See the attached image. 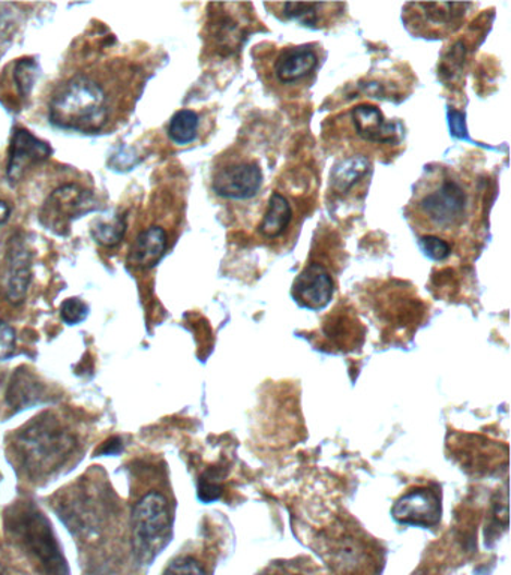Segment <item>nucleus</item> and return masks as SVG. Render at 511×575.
<instances>
[{
    "mask_svg": "<svg viewBox=\"0 0 511 575\" xmlns=\"http://www.w3.org/2000/svg\"><path fill=\"white\" fill-rule=\"evenodd\" d=\"M133 551L138 563L149 565L171 541L173 511L169 498L151 490L135 503L131 515Z\"/></svg>",
    "mask_w": 511,
    "mask_h": 575,
    "instance_id": "5",
    "label": "nucleus"
},
{
    "mask_svg": "<svg viewBox=\"0 0 511 575\" xmlns=\"http://www.w3.org/2000/svg\"><path fill=\"white\" fill-rule=\"evenodd\" d=\"M294 211L290 199L281 192H273L267 203L265 216L258 225V234L266 240L281 238L293 223Z\"/></svg>",
    "mask_w": 511,
    "mask_h": 575,
    "instance_id": "20",
    "label": "nucleus"
},
{
    "mask_svg": "<svg viewBox=\"0 0 511 575\" xmlns=\"http://www.w3.org/2000/svg\"><path fill=\"white\" fill-rule=\"evenodd\" d=\"M39 74L38 63L34 59H20L14 66V83L17 87L19 95L22 98H29L32 89H34L35 82H37Z\"/></svg>",
    "mask_w": 511,
    "mask_h": 575,
    "instance_id": "23",
    "label": "nucleus"
},
{
    "mask_svg": "<svg viewBox=\"0 0 511 575\" xmlns=\"http://www.w3.org/2000/svg\"><path fill=\"white\" fill-rule=\"evenodd\" d=\"M421 243L423 250L434 261H445L451 255V247L449 240L438 237V235H422Z\"/></svg>",
    "mask_w": 511,
    "mask_h": 575,
    "instance_id": "25",
    "label": "nucleus"
},
{
    "mask_svg": "<svg viewBox=\"0 0 511 575\" xmlns=\"http://www.w3.org/2000/svg\"><path fill=\"white\" fill-rule=\"evenodd\" d=\"M265 174L258 159L242 154L223 156L211 174V189L227 201H250L261 192Z\"/></svg>",
    "mask_w": 511,
    "mask_h": 575,
    "instance_id": "8",
    "label": "nucleus"
},
{
    "mask_svg": "<svg viewBox=\"0 0 511 575\" xmlns=\"http://www.w3.org/2000/svg\"><path fill=\"white\" fill-rule=\"evenodd\" d=\"M92 237L98 245L104 247H114L122 242L126 233L125 216L114 215L111 218H99L92 223Z\"/></svg>",
    "mask_w": 511,
    "mask_h": 575,
    "instance_id": "22",
    "label": "nucleus"
},
{
    "mask_svg": "<svg viewBox=\"0 0 511 575\" xmlns=\"http://www.w3.org/2000/svg\"><path fill=\"white\" fill-rule=\"evenodd\" d=\"M167 247H169L167 231L162 227H149L135 238L130 255H127V262L135 269H154L166 255Z\"/></svg>",
    "mask_w": 511,
    "mask_h": 575,
    "instance_id": "17",
    "label": "nucleus"
},
{
    "mask_svg": "<svg viewBox=\"0 0 511 575\" xmlns=\"http://www.w3.org/2000/svg\"><path fill=\"white\" fill-rule=\"evenodd\" d=\"M17 346V335L10 323L0 319V362H7L13 357Z\"/></svg>",
    "mask_w": 511,
    "mask_h": 575,
    "instance_id": "27",
    "label": "nucleus"
},
{
    "mask_svg": "<svg viewBox=\"0 0 511 575\" xmlns=\"http://www.w3.org/2000/svg\"><path fill=\"white\" fill-rule=\"evenodd\" d=\"M267 10L273 11L279 20L299 22L303 26L319 27L330 26L338 15L342 14V3H266Z\"/></svg>",
    "mask_w": 511,
    "mask_h": 575,
    "instance_id": "16",
    "label": "nucleus"
},
{
    "mask_svg": "<svg viewBox=\"0 0 511 575\" xmlns=\"http://www.w3.org/2000/svg\"><path fill=\"white\" fill-rule=\"evenodd\" d=\"M370 171V161L366 155L345 156L333 167L330 173L331 191L338 195H350L354 187L361 185Z\"/></svg>",
    "mask_w": 511,
    "mask_h": 575,
    "instance_id": "19",
    "label": "nucleus"
},
{
    "mask_svg": "<svg viewBox=\"0 0 511 575\" xmlns=\"http://www.w3.org/2000/svg\"><path fill=\"white\" fill-rule=\"evenodd\" d=\"M99 210L94 192L77 183L59 186L49 195L39 211V222L56 235H68L77 219Z\"/></svg>",
    "mask_w": 511,
    "mask_h": 575,
    "instance_id": "9",
    "label": "nucleus"
},
{
    "mask_svg": "<svg viewBox=\"0 0 511 575\" xmlns=\"http://www.w3.org/2000/svg\"><path fill=\"white\" fill-rule=\"evenodd\" d=\"M7 515L8 529L13 530L14 538L19 539L50 573L61 575L65 562L62 561L61 550L46 515L39 513L34 505L15 506Z\"/></svg>",
    "mask_w": 511,
    "mask_h": 575,
    "instance_id": "7",
    "label": "nucleus"
},
{
    "mask_svg": "<svg viewBox=\"0 0 511 575\" xmlns=\"http://www.w3.org/2000/svg\"><path fill=\"white\" fill-rule=\"evenodd\" d=\"M77 438L54 417L42 414L15 435L13 451L23 473L32 481L50 478L73 457Z\"/></svg>",
    "mask_w": 511,
    "mask_h": 575,
    "instance_id": "2",
    "label": "nucleus"
},
{
    "mask_svg": "<svg viewBox=\"0 0 511 575\" xmlns=\"http://www.w3.org/2000/svg\"><path fill=\"white\" fill-rule=\"evenodd\" d=\"M11 207L10 204L0 199V227L5 225L10 221Z\"/></svg>",
    "mask_w": 511,
    "mask_h": 575,
    "instance_id": "30",
    "label": "nucleus"
},
{
    "mask_svg": "<svg viewBox=\"0 0 511 575\" xmlns=\"http://www.w3.org/2000/svg\"><path fill=\"white\" fill-rule=\"evenodd\" d=\"M319 551L337 575H377L378 550L361 527L339 521L319 538Z\"/></svg>",
    "mask_w": 511,
    "mask_h": 575,
    "instance_id": "4",
    "label": "nucleus"
},
{
    "mask_svg": "<svg viewBox=\"0 0 511 575\" xmlns=\"http://www.w3.org/2000/svg\"><path fill=\"white\" fill-rule=\"evenodd\" d=\"M333 291L330 271L319 262L307 264L293 283L295 302L311 310L325 309L333 297Z\"/></svg>",
    "mask_w": 511,
    "mask_h": 575,
    "instance_id": "14",
    "label": "nucleus"
},
{
    "mask_svg": "<svg viewBox=\"0 0 511 575\" xmlns=\"http://www.w3.org/2000/svg\"><path fill=\"white\" fill-rule=\"evenodd\" d=\"M471 7V3H409L403 19L414 35L439 38L457 32Z\"/></svg>",
    "mask_w": 511,
    "mask_h": 575,
    "instance_id": "10",
    "label": "nucleus"
},
{
    "mask_svg": "<svg viewBox=\"0 0 511 575\" xmlns=\"http://www.w3.org/2000/svg\"><path fill=\"white\" fill-rule=\"evenodd\" d=\"M351 139L369 147H391L399 143V132L394 123L387 122L378 107L362 103L349 113Z\"/></svg>",
    "mask_w": 511,
    "mask_h": 575,
    "instance_id": "12",
    "label": "nucleus"
},
{
    "mask_svg": "<svg viewBox=\"0 0 511 575\" xmlns=\"http://www.w3.org/2000/svg\"><path fill=\"white\" fill-rule=\"evenodd\" d=\"M162 575H207L206 566L194 556H179L167 566Z\"/></svg>",
    "mask_w": 511,
    "mask_h": 575,
    "instance_id": "26",
    "label": "nucleus"
},
{
    "mask_svg": "<svg viewBox=\"0 0 511 575\" xmlns=\"http://www.w3.org/2000/svg\"><path fill=\"white\" fill-rule=\"evenodd\" d=\"M474 210L470 183L458 171L439 167L427 171L415 186L409 218L423 235L450 237L469 225Z\"/></svg>",
    "mask_w": 511,
    "mask_h": 575,
    "instance_id": "1",
    "label": "nucleus"
},
{
    "mask_svg": "<svg viewBox=\"0 0 511 575\" xmlns=\"http://www.w3.org/2000/svg\"><path fill=\"white\" fill-rule=\"evenodd\" d=\"M199 115L194 110H179L169 123V138L178 146H187L198 137Z\"/></svg>",
    "mask_w": 511,
    "mask_h": 575,
    "instance_id": "21",
    "label": "nucleus"
},
{
    "mask_svg": "<svg viewBox=\"0 0 511 575\" xmlns=\"http://www.w3.org/2000/svg\"><path fill=\"white\" fill-rule=\"evenodd\" d=\"M53 149L49 143L35 137L31 131L17 127L11 138L8 151L7 178L11 183H17L29 173L32 168L49 161Z\"/></svg>",
    "mask_w": 511,
    "mask_h": 575,
    "instance_id": "13",
    "label": "nucleus"
},
{
    "mask_svg": "<svg viewBox=\"0 0 511 575\" xmlns=\"http://www.w3.org/2000/svg\"><path fill=\"white\" fill-rule=\"evenodd\" d=\"M441 502L437 485L413 486L391 506V515L401 525L435 527L441 522Z\"/></svg>",
    "mask_w": 511,
    "mask_h": 575,
    "instance_id": "11",
    "label": "nucleus"
},
{
    "mask_svg": "<svg viewBox=\"0 0 511 575\" xmlns=\"http://www.w3.org/2000/svg\"><path fill=\"white\" fill-rule=\"evenodd\" d=\"M0 575H3L2 570H0Z\"/></svg>",
    "mask_w": 511,
    "mask_h": 575,
    "instance_id": "32",
    "label": "nucleus"
},
{
    "mask_svg": "<svg viewBox=\"0 0 511 575\" xmlns=\"http://www.w3.org/2000/svg\"><path fill=\"white\" fill-rule=\"evenodd\" d=\"M123 449L122 441L119 438H110L109 441L102 443L101 449L97 451V454L101 455H115L121 453Z\"/></svg>",
    "mask_w": 511,
    "mask_h": 575,
    "instance_id": "29",
    "label": "nucleus"
},
{
    "mask_svg": "<svg viewBox=\"0 0 511 575\" xmlns=\"http://www.w3.org/2000/svg\"><path fill=\"white\" fill-rule=\"evenodd\" d=\"M325 51L319 44L283 47L269 63H263L261 75L271 90L295 96L313 86Z\"/></svg>",
    "mask_w": 511,
    "mask_h": 575,
    "instance_id": "6",
    "label": "nucleus"
},
{
    "mask_svg": "<svg viewBox=\"0 0 511 575\" xmlns=\"http://www.w3.org/2000/svg\"><path fill=\"white\" fill-rule=\"evenodd\" d=\"M32 282V254L25 240L14 235L8 246L7 273L3 281L7 298L13 305H22Z\"/></svg>",
    "mask_w": 511,
    "mask_h": 575,
    "instance_id": "15",
    "label": "nucleus"
},
{
    "mask_svg": "<svg viewBox=\"0 0 511 575\" xmlns=\"http://www.w3.org/2000/svg\"><path fill=\"white\" fill-rule=\"evenodd\" d=\"M89 317V306L82 298H66L61 305V318L68 326H77Z\"/></svg>",
    "mask_w": 511,
    "mask_h": 575,
    "instance_id": "24",
    "label": "nucleus"
},
{
    "mask_svg": "<svg viewBox=\"0 0 511 575\" xmlns=\"http://www.w3.org/2000/svg\"><path fill=\"white\" fill-rule=\"evenodd\" d=\"M49 389L39 381L37 375L26 369L17 370L8 387L7 405L19 413V411L41 405L49 401Z\"/></svg>",
    "mask_w": 511,
    "mask_h": 575,
    "instance_id": "18",
    "label": "nucleus"
},
{
    "mask_svg": "<svg viewBox=\"0 0 511 575\" xmlns=\"http://www.w3.org/2000/svg\"><path fill=\"white\" fill-rule=\"evenodd\" d=\"M265 575H306V574L297 573V571H295V573H294V571L283 568V571L282 570H273V571H271V573L265 574Z\"/></svg>",
    "mask_w": 511,
    "mask_h": 575,
    "instance_id": "31",
    "label": "nucleus"
},
{
    "mask_svg": "<svg viewBox=\"0 0 511 575\" xmlns=\"http://www.w3.org/2000/svg\"><path fill=\"white\" fill-rule=\"evenodd\" d=\"M49 120L59 130L97 134L109 122V99L95 79L75 75L54 91Z\"/></svg>",
    "mask_w": 511,
    "mask_h": 575,
    "instance_id": "3",
    "label": "nucleus"
},
{
    "mask_svg": "<svg viewBox=\"0 0 511 575\" xmlns=\"http://www.w3.org/2000/svg\"><path fill=\"white\" fill-rule=\"evenodd\" d=\"M463 120H465V118H463L462 113L451 111L450 130L453 131V135H457V137H465L466 135L465 122H463Z\"/></svg>",
    "mask_w": 511,
    "mask_h": 575,
    "instance_id": "28",
    "label": "nucleus"
}]
</instances>
